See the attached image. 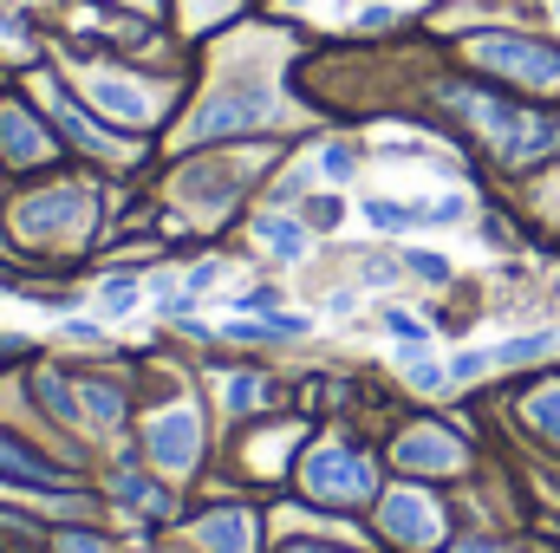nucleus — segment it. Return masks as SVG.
Masks as SVG:
<instances>
[{
  "label": "nucleus",
  "mask_w": 560,
  "mask_h": 553,
  "mask_svg": "<svg viewBox=\"0 0 560 553\" xmlns=\"http://www.w3.org/2000/svg\"><path fill=\"white\" fill-rule=\"evenodd\" d=\"M450 105H456V111H469V125L495 143L509 163H535V156H548V150L560 143V125H555V118L515 111V105H502V98H482V92H463V85H450Z\"/></svg>",
  "instance_id": "obj_1"
},
{
  "label": "nucleus",
  "mask_w": 560,
  "mask_h": 553,
  "mask_svg": "<svg viewBox=\"0 0 560 553\" xmlns=\"http://www.w3.org/2000/svg\"><path fill=\"white\" fill-rule=\"evenodd\" d=\"M280 118V98L268 85H222V92H209L202 105H196V118H189V143H209V138H235V131H255V125H275Z\"/></svg>",
  "instance_id": "obj_2"
},
{
  "label": "nucleus",
  "mask_w": 560,
  "mask_h": 553,
  "mask_svg": "<svg viewBox=\"0 0 560 553\" xmlns=\"http://www.w3.org/2000/svg\"><path fill=\"white\" fill-rule=\"evenodd\" d=\"M469 59L502 72V79H515V85H560V46H541L528 33H476Z\"/></svg>",
  "instance_id": "obj_3"
},
{
  "label": "nucleus",
  "mask_w": 560,
  "mask_h": 553,
  "mask_svg": "<svg viewBox=\"0 0 560 553\" xmlns=\"http://www.w3.org/2000/svg\"><path fill=\"white\" fill-rule=\"evenodd\" d=\"M306 495H319V502H365L372 495V469L359 456H346V449H319V456H306Z\"/></svg>",
  "instance_id": "obj_4"
},
{
  "label": "nucleus",
  "mask_w": 560,
  "mask_h": 553,
  "mask_svg": "<svg viewBox=\"0 0 560 553\" xmlns=\"http://www.w3.org/2000/svg\"><path fill=\"white\" fill-rule=\"evenodd\" d=\"M92 215V196L85 189H52V196H33V202H20V235L26 242H46V235H72L79 222Z\"/></svg>",
  "instance_id": "obj_5"
},
{
  "label": "nucleus",
  "mask_w": 560,
  "mask_h": 553,
  "mask_svg": "<svg viewBox=\"0 0 560 553\" xmlns=\"http://www.w3.org/2000/svg\"><path fill=\"white\" fill-rule=\"evenodd\" d=\"M150 456L163 462V469H189L196 456H202V423L189 411H170L150 423Z\"/></svg>",
  "instance_id": "obj_6"
},
{
  "label": "nucleus",
  "mask_w": 560,
  "mask_h": 553,
  "mask_svg": "<svg viewBox=\"0 0 560 553\" xmlns=\"http://www.w3.org/2000/svg\"><path fill=\"white\" fill-rule=\"evenodd\" d=\"M85 98H92L98 111H112L118 125H143V118H150V92H138V85L118 79V72H92V79H85Z\"/></svg>",
  "instance_id": "obj_7"
},
{
  "label": "nucleus",
  "mask_w": 560,
  "mask_h": 553,
  "mask_svg": "<svg viewBox=\"0 0 560 553\" xmlns=\"http://www.w3.org/2000/svg\"><path fill=\"white\" fill-rule=\"evenodd\" d=\"M385 528H392L398 541H411V548H430V541H436V508H430L423 495H392V502H385Z\"/></svg>",
  "instance_id": "obj_8"
},
{
  "label": "nucleus",
  "mask_w": 560,
  "mask_h": 553,
  "mask_svg": "<svg viewBox=\"0 0 560 553\" xmlns=\"http://www.w3.org/2000/svg\"><path fill=\"white\" fill-rule=\"evenodd\" d=\"M0 482H13V489H59V482H66V469L39 462V456H26L20 443H7V436H0Z\"/></svg>",
  "instance_id": "obj_9"
},
{
  "label": "nucleus",
  "mask_w": 560,
  "mask_h": 553,
  "mask_svg": "<svg viewBox=\"0 0 560 553\" xmlns=\"http://www.w3.org/2000/svg\"><path fill=\"white\" fill-rule=\"evenodd\" d=\"M242 183V163H222V169H183V196L202 202V209H222Z\"/></svg>",
  "instance_id": "obj_10"
},
{
  "label": "nucleus",
  "mask_w": 560,
  "mask_h": 553,
  "mask_svg": "<svg viewBox=\"0 0 560 553\" xmlns=\"http://www.w3.org/2000/svg\"><path fill=\"white\" fill-rule=\"evenodd\" d=\"M196 541L209 553H248L255 548V521H248V515H209V521L196 528Z\"/></svg>",
  "instance_id": "obj_11"
},
{
  "label": "nucleus",
  "mask_w": 560,
  "mask_h": 553,
  "mask_svg": "<svg viewBox=\"0 0 560 553\" xmlns=\"http://www.w3.org/2000/svg\"><path fill=\"white\" fill-rule=\"evenodd\" d=\"M0 138H7V156H13V163H39V156H46V131H39L26 111H13V105L0 111Z\"/></svg>",
  "instance_id": "obj_12"
},
{
  "label": "nucleus",
  "mask_w": 560,
  "mask_h": 553,
  "mask_svg": "<svg viewBox=\"0 0 560 553\" xmlns=\"http://www.w3.org/2000/svg\"><path fill=\"white\" fill-rule=\"evenodd\" d=\"M365 222L385 228V235H405V228L430 222V202H385V196H372V202H365Z\"/></svg>",
  "instance_id": "obj_13"
},
{
  "label": "nucleus",
  "mask_w": 560,
  "mask_h": 553,
  "mask_svg": "<svg viewBox=\"0 0 560 553\" xmlns=\"http://www.w3.org/2000/svg\"><path fill=\"white\" fill-rule=\"evenodd\" d=\"M398 456H405L411 469H456V462H463V449H456V443H443V436H405V443H398Z\"/></svg>",
  "instance_id": "obj_14"
},
{
  "label": "nucleus",
  "mask_w": 560,
  "mask_h": 553,
  "mask_svg": "<svg viewBox=\"0 0 560 553\" xmlns=\"http://www.w3.org/2000/svg\"><path fill=\"white\" fill-rule=\"evenodd\" d=\"M46 98H52V111H59V125H66L72 138L85 143V150H112V156H118V138H105V131H98V125H92V118H85L79 105H66V98H59V85H46Z\"/></svg>",
  "instance_id": "obj_15"
},
{
  "label": "nucleus",
  "mask_w": 560,
  "mask_h": 553,
  "mask_svg": "<svg viewBox=\"0 0 560 553\" xmlns=\"http://www.w3.org/2000/svg\"><path fill=\"white\" fill-rule=\"evenodd\" d=\"M255 235H261L275 255H287V261H293V255H306V228H293L287 215H261V222H255Z\"/></svg>",
  "instance_id": "obj_16"
},
{
  "label": "nucleus",
  "mask_w": 560,
  "mask_h": 553,
  "mask_svg": "<svg viewBox=\"0 0 560 553\" xmlns=\"http://www.w3.org/2000/svg\"><path fill=\"white\" fill-rule=\"evenodd\" d=\"M85 411L98 416V430H112V423L125 416V398H118L112 385H98V378H85Z\"/></svg>",
  "instance_id": "obj_17"
},
{
  "label": "nucleus",
  "mask_w": 560,
  "mask_h": 553,
  "mask_svg": "<svg viewBox=\"0 0 560 553\" xmlns=\"http://www.w3.org/2000/svg\"><path fill=\"white\" fill-rule=\"evenodd\" d=\"M300 332H306V319H293V313L261 319V326H235V339H300Z\"/></svg>",
  "instance_id": "obj_18"
},
{
  "label": "nucleus",
  "mask_w": 560,
  "mask_h": 553,
  "mask_svg": "<svg viewBox=\"0 0 560 553\" xmlns=\"http://www.w3.org/2000/svg\"><path fill=\"white\" fill-rule=\"evenodd\" d=\"M39 398L52 404V416H66V423H85V411H79V398L59 385V378H39Z\"/></svg>",
  "instance_id": "obj_19"
},
{
  "label": "nucleus",
  "mask_w": 560,
  "mask_h": 553,
  "mask_svg": "<svg viewBox=\"0 0 560 553\" xmlns=\"http://www.w3.org/2000/svg\"><path fill=\"white\" fill-rule=\"evenodd\" d=\"M125 502H138V508H150V515H163V508H170V495H163V489H143L138 475H125Z\"/></svg>",
  "instance_id": "obj_20"
},
{
  "label": "nucleus",
  "mask_w": 560,
  "mask_h": 553,
  "mask_svg": "<svg viewBox=\"0 0 560 553\" xmlns=\"http://www.w3.org/2000/svg\"><path fill=\"white\" fill-rule=\"evenodd\" d=\"M528 416H535L541 430H555V436H560V391H541V398L528 404Z\"/></svg>",
  "instance_id": "obj_21"
},
{
  "label": "nucleus",
  "mask_w": 560,
  "mask_h": 553,
  "mask_svg": "<svg viewBox=\"0 0 560 553\" xmlns=\"http://www.w3.org/2000/svg\"><path fill=\"white\" fill-rule=\"evenodd\" d=\"M352 163H359V156H352V150H346V143H332V150H326V156H319V169H326V176H332V183H346V176H352Z\"/></svg>",
  "instance_id": "obj_22"
},
{
  "label": "nucleus",
  "mask_w": 560,
  "mask_h": 553,
  "mask_svg": "<svg viewBox=\"0 0 560 553\" xmlns=\"http://www.w3.org/2000/svg\"><path fill=\"white\" fill-rule=\"evenodd\" d=\"M131 299H138V286H131V280H112V286L98 293V313H125Z\"/></svg>",
  "instance_id": "obj_23"
},
{
  "label": "nucleus",
  "mask_w": 560,
  "mask_h": 553,
  "mask_svg": "<svg viewBox=\"0 0 560 553\" xmlns=\"http://www.w3.org/2000/svg\"><path fill=\"white\" fill-rule=\"evenodd\" d=\"M385 326H392L398 339H411V345L423 339V319H418V313H398V306H392V313H385Z\"/></svg>",
  "instance_id": "obj_24"
},
{
  "label": "nucleus",
  "mask_w": 560,
  "mask_h": 553,
  "mask_svg": "<svg viewBox=\"0 0 560 553\" xmlns=\"http://www.w3.org/2000/svg\"><path fill=\"white\" fill-rule=\"evenodd\" d=\"M215 274H222V261H202V268H189V274H183V286H189V293H209Z\"/></svg>",
  "instance_id": "obj_25"
},
{
  "label": "nucleus",
  "mask_w": 560,
  "mask_h": 553,
  "mask_svg": "<svg viewBox=\"0 0 560 553\" xmlns=\"http://www.w3.org/2000/svg\"><path fill=\"white\" fill-rule=\"evenodd\" d=\"M405 372H411V385H418V391H443V372H436L430 358H418V365H405Z\"/></svg>",
  "instance_id": "obj_26"
},
{
  "label": "nucleus",
  "mask_w": 560,
  "mask_h": 553,
  "mask_svg": "<svg viewBox=\"0 0 560 553\" xmlns=\"http://www.w3.org/2000/svg\"><path fill=\"white\" fill-rule=\"evenodd\" d=\"M411 274H423V280H450V261H443V255H411Z\"/></svg>",
  "instance_id": "obj_27"
},
{
  "label": "nucleus",
  "mask_w": 560,
  "mask_h": 553,
  "mask_svg": "<svg viewBox=\"0 0 560 553\" xmlns=\"http://www.w3.org/2000/svg\"><path fill=\"white\" fill-rule=\"evenodd\" d=\"M255 398H261V385H248V378H235V385H229V404H235V411H242V404H255Z\"/></svg>",
  "instance_id": "obj_28"
},
{
  "label": "nucleus",
  "mask_w": 560,
  "mask_h": 553,
  "mask_svg": "<svg viewBox=\"0 0 560 553\" xmlns=\"http://www.w3.org/2000/svg\"><path fill=\"white\" fill-rule=\"evenodd\" d=\"M339 222V202H313V228H332Z\"/></svg>",
  "instance_id": "obj_29"
},
{
  "label": "nucleus",
  "mask_w": 560,
  "mask_h": 553,
  "mask_svg": "<svg viewBox=\"0 0 560 553\" xmlns=\"http://www.w3.org/2000/svg\"><path fill=\"white\" fill-rule=\"evenodd\" d=\"M59 548H66V553H105V548H98V541H79V534H66Z\"/></svg>",
  "instance_id": "obj_30"
},
{
  "label": "nucleus",
  "mask_w": 560,
  "mask_h": 553,
  "mask_svg": "<svg viewBox=\"0 0 560 553\" xmlns=\"http://www.w3.org/2000/svg\"><path fill=\"white\" fill-rule=\"evenodd\" d=\"M463 553H495V548H463Z\"/></svg>",
  "instance_id": "obj_31"
},
{
  "label": "nucleus",
  "mask_w": 560,
  "mask_h": 553,
  "mask_svg": "<svg viewBox=\"0 0 560 553\" xmlns=\"http://www.w3.org/2000/svg\"><path fill=\"white\" fill-rule=\"evenodd\" d=\"M293 553H326V548H293Z\"/></svg>",
  "instance_id": "obj_32"
},
{
  "label": "nucleus",
  "mask_w": 560,
  "mask_h": 553,
  "mask_svg": "<svg viewBox=\"0 0 560 553\" xmlns=\"http://www.w3.org/2000/svg\"><path fill=\"white\" fill-rule=\"evenodd\" d=\"M287 7H306V0H287Z\"/></svg>",
  "instance_id": "obj_33"
}]
</instances>
